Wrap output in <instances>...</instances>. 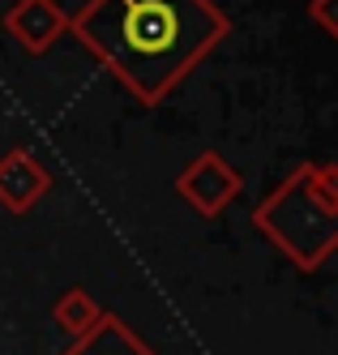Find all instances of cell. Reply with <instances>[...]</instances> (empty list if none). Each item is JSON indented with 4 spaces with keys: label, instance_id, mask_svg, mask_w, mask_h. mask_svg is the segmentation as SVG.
Returning a JSON list of instances; mask_svg holds the SVG:
<instances>
[{
    "label": "cell",
    "instance_id": "5b68a950",
    "mask_svg": "<svg viewBox=\"0 0 338 355\" xmlns=\"http://www.w3.org/2000/svg\"><path fill=\"white\" fill-rule=\"evenodd\" d=\"M51 193V171L43 167L39 155L26 146H9L0 155V210L5 214H31L39 201Z\"/></svg>",
    "mask_w": 338,
    "mask_h": 355
},
{
    "label": "cell",
    "instance_id": "6da1fadb",
    "mask_svg": "<svg viewBox=\"0 0 338 355\" xmlns=\"http://www.w3.org/2000/svg\"><path fill=\"white\" fill-rule=\"evenodd\" d=\"M69 35L154 107L231 35V17L214 0H86L69 17Z\"/></svg>",
    "mask_w": 338,
    "mask_h": 355
},
{
    "label": "cell",
    "instance_id": "277c9868",
    "mask_svg": "<svg viewBox=\"0 0 338 355\" xmlns=\"http://www.w3.org/2000/svg\"><path fill=\"white\" fill-rule=\"evenodd\" d=\"M0 26L26 56H47L69 35V13L56 0H13Z\"/></svg>",
    "mask_w": 338,
    "mask_h": 355
},
{
    "label": "cell",
    "instance_id": "7a4b0ae2",
    "mask_svg": "<svg viewBox=\"0 0 338 355\" xmlns=\"http://www.w3.org/2000/svg\"><path fill=\"white\" fill-rule=\"evenodd\" d=\"M253 232L270 240L296 270H321L338 248V163L308 159L253 206Z\"/></svg>",
    "mask_w": 338,
    "mask_h": 355
},
{
    "label": "cell",
    "instance_id": "3957f363",
    "mask_svg": "<svg viewBox=\"0 0 338 355\" xmlns=\"http://www.w3.org/2000/svg\"><path fill=\"white\" fill-rule=\"evenodd\" d=\"M240 189H244V175L231 167L219 150H201V155L176 175V193L185 197L201 218H219L231 201L240 197Z\"/></svg>",
    "mask_w": 338,
    "mask_h": 355
},
{
    "label": "cell",
    "instance_id": "ba28073f",
    "mask_svg": "<svg viewBox=\"0 0 338 355\" xmlns=\"http://www.w3.org/2000/svg\"><path fill=\"white\" fill-rule=\"evenodd\" d=\"M308 17H313L317 21V26H321V35L326 39H338V17H334V0H308Z\"/></svg>",
    "mask_w": 338,
    "mask_h": 355
},
{
    "label": "cell",
    "instance_id": "8992f818",
    "mask_svg": "<svg viewBox=\"0 0 338 355\" xmlns=\"http://www.w3.org/2000/svg\"><path fill=\"white\" fill-rule=\"evenodd\" d=\"M60 355H159V351H154L120 313L103 309L99 325L86 329L82 338H69V347H65Z\"/></svg>",
    "mask_w": 338,
    "mask_h": 355
},
{
    "label": "cell",
    "instance_id": "52a82bcc",
    "mask_svg": "<svg viewBox=\"0 0 338 355\" xmlns=\"http://www.w3.org/2000/svg\"><path fill=\"white\" fill-rule=\"evenodd\" d=\"M99 317H103V304L86 287H69L56 304H51V321H56V329L69 334V338H82L86 329L99 325Z\"/></svg>",
    "mask_w": 338,
    "mask_h": 355
}]
</instances>
